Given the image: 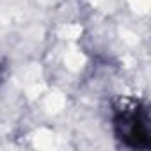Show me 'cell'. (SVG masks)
Returning <instances> with one entry per match:
<instances>
[{
  "instance_id": "6da1fadb",
  "label": "cell",
  "mask_w": 151,
  "mask_h": 151,
  "mask_svg": "<svg viewBox=\"0 0 151 151\" xmlns=\"http://www.w3.org/2000/svg\"><path fill=\"white\" fill-rule=\"evenodd\" d=\"M114 132L130 147H149V117L146 107L133 98H121L114 105Z\"/></svg>"
}]
</instances>
